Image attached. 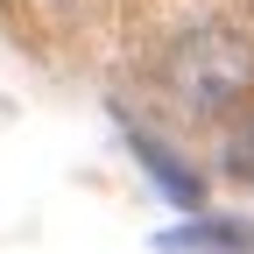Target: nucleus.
I'll return each instance as SVG.
<instances>
[{
    "instance_id": "1",
    "label": "nucleus",
    "mask_w": 254,
    "mask_h": 254,
    "mask_svg": "<svg viewBox=\"0 0 254 254\" xmlns=\"http://www.w3.org/2000/svg\"><path fill=\"white\" fill-rule=\"evenodd\" d=\"M163 78L184 113H226L254 92V43L233 28H190V36H177Z\"/></svg>"
},
{
    "instance_id": "2",
    "label": "nucleus",
    "mask_w": 254,
    "mask_h": 254,
    "mask_svg": "<svg viewBox=\"0 0 254 254\" xmlns=\"http://www.w3.org/2000/svg\"><path fill=\"white\" fill-rule=\"evenodd\" d=\"M163 254H254V226L240 219H198V226H177L155 240Z\"/></svg>"
},
{
    "instance_id": "3",
    "label": "nucleus",
    "mask_w": 254,
    "mask_h": 254,
    "mask_svg": "<svg viewBox=\"0 0 254 254\" xmlns=\"http://www.w3.org/2000/svg\"><path fill=\"white\" fill-rule=\"evenodd\" d=\"M226 170H233L240 184H254V120L240 127V134H233V148H226Z\"/></svg>"
}]
</instances>
